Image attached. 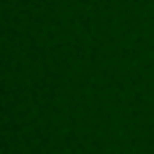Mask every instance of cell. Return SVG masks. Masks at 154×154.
<instances>
[]
</instances>
